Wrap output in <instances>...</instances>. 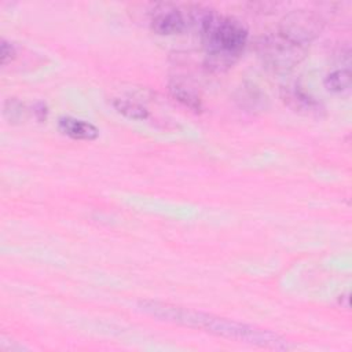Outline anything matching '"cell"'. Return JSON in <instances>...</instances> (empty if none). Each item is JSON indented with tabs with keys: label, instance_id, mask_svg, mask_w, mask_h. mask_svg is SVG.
<instances>
[{
	"label": "cell",
	"instance_id": "obj_3",
	"mask_svg": "<svg viewBox=\"0 0 352 352\" xmlns=\"http://www.w3.org/2000/svg\"><path fill=\"white\" fill-rule=\"evenodd\" d=\"M257 52L267 69L274 73H287L305 58L307 47L286 38L280 33H272L257 41Z\"/></svg>",
	"mask_w": 352,
	"mask_h": 352
},
{
	"label": "cell",
	"instance_id": "obj_8",
	"mask_svg": "<svg viewBox=\"0 0 352 352\" xmlns=\"http://www.w3.org/2000/svg\"><path fill=\"white\" fill-rule=\"evenodd\" d=\"M169 92L173 99H176L177 102H180L183 106L188 107L190 110H194V111L202 110V100H201L199 95L194 91V88H191L186 82H182L177 80L170 81Z\"/></svg>",
	"mask_w": 352,
	"mask_h": 352
},
{
	"label": "cell",
	"instance_id": "obj_6",
	"mask_svg": "<svg viewBox=\"0 0 352 352\" xmlns=\"http://www.w3.org/2000/svg\"><path fill=\"white\" fill-rule=\"evenodd\" d=\"M186 25L187 21L183 12L170 4L158 6L151 18L153 32L161 36L179 34L186 29Z\"/></svg>",
	"mask_w": 352,
	"mask_h": 352
},
{
	"label": "cell",
	"instance_id": "obj_13",
	"mask_svg": "<svg viewBox=\"0 0 352 352\" xmlns=\"http://www.w3.org/2000/svg\"><path fill=\"white\" fill-rule=\"evenodd\" d=\"M15 55H16V50H15L14 44L7 40H1V44H0L1 65H7L8 62H11L15 58Z\"/></svg>",
	"mask_w": 352,
	"mask_h": 352
},
{
	"label": "cell",
	"instance_id": "obj_10",
	"mask_svg": "<svg viewBox=\"0 0 352 352\" xmlns=\"http://www.w3.org/2000/svg\"><path fill=\"white\" fill-rule=\"evenodd\" d=\"M113 106L120 114L132 120H146L148 117V111L146 107L128 99H114Z\"/></svg>",
	"mask_w": 352,
	"mask_h": 352
},
{
	"label": "cell",
	"instance_id": "obj_1",
	"mask_svg": "<svg viewBox=\"0 0 352 352\" xmlns=\"http://www.w3.org/2000/svg\"><path fill=\"white\" fill-rule=\"evenodd\" d=\"M139 308L153 318H158L161 320L179 323L188 327L204 329L216 336H221L226 338H232L249 344H254L258 346L272 348V349H287V341L280 336L265 330L258 329L250 324L239 323L231 319L214 316L210 314H205L201 311L183 308L177 305H172L168 302H158L153 300H144L139 302Z\"/></svg>",
	"mask_w": 352,
	"mask_h": 352
},
{
	"label": "cell",
	"instance_id": "obj_14",
	"mask_svg": "<svg viewBox=\"0 0 352 352\" xmlns=\"http://www.w3.org/2000/svg\"><path fill=\"white\" fill-rule=\"evenodd\" d=\"M32 111H33L34 118H36L37 121H40V122L45 121L47 117H48V107H47V104L43 103V102H37L36 104H33Z\"/></svg>",
	"mask_w": 352,
	"mask_h": 352
},
{
	"label": "cell",
	"instance_id": "obj_2",
	"mask_svg": "<svg viewBox=\"0 0 352 352\" xmlns=\"http://www.w3.org/2000/svg\"><path fill=\"white\" fill-rule=\"evenodd\" d=\"M191 21L198 25L206 47V66L213 72L230 69L246 45L248 28L236 18L220 15L213 10L195 7Z\"/></svg>",
	"mask_w": 352,
	"mask_h": 352
},
{
	"label": "cell",
	"instance_id": "obj_12",
	"mask_svg": "<svg viewBox=\"0 0 352 352\" xmlns=\"http://www.w3.org/2000/svg\"><path fill=\"white\" fill-rule=\"evenodd\" d=\"M25 106L22 104V102H19L15 98H8L4 103V114L7 117V120L12 124L21 122L25 118Z\"/></svg>",
	"mask_w": 352,
	"mask_h": 352
},
{
	"label": "cell",
	"instance_id": "obj_11",
	"mask_svg": "<svg viewBox=\"0 0 352 352\" xmlns=\"http://www.w3.org/2000/svg\"><path fill=\"white\" fill-rule=\"evenodd\" d=\"M238 102L241 103L242 107L252 110V109H257L261 104L263 96H261V92L256 87L250 85L248 88H241Z\"/></svg>",
	"mask_w": 352,
	"mask_h": 352
},
{
	"label": "cell",
	"instance_id": "obj_7",
	"mask_svg": "<svg viewBox=\"0 0 352 352\" xmlns=\"http://www.w3.org/2000/svg\"><path fill=\"white\" fill-rule=\"evenodd\" d=\"M58 126L62 133L76 140H95L99 136V129L94 124L74 117H60Z\"/></svg>",
	"mask_w": 352,
	"mask_h": 352
},
{
	"label": "cell",
	"instance_id": "obj_5",
	"mask_svg": "<svg viewBox=\"0 0 352 352\" xmlns=\"http://www.w3.org/2000/svg\"><path fill=\"white\" fill-rule=\"evenodd\" d=\"M280 98L289 109L302 116L320 117L324 111L322 103L318 102L298 84H289L282 87Z\"/></svg>",
	"mask_w": 352,
	"mask_h": 352
},
{
	"label": "cell",
	"instance_id": "obj_9",
	"mask_svg": "<svg viewBox=\"0 0 352 352\" xmlns=\"http://www.w3.org/2000/svg\"><path fill=\"white\" fill-rule=\"evenodd\" d=\"M324 87L336 94H342L351 88V72L348 69H338L327 74L324 78Z\"/></svg>",
	"mask_w": 352,
	"mask_h": 352
},
{
	"label": "cell",
	"instance_id": "obj_4",
	"mask_svg": "<svg viewBox=\"0 0 352 352\" xmlns=\"http://www.w3.org/2000/svg\"><path fill=\"white\" fill-rule=\"evenodd\" d=\"M323 30V19L314 11L296 10L283 16L278 33L307 47Z\"/></svg>",
	"mask_w": 352,
	"mask_h": 352
}]
</instances>
